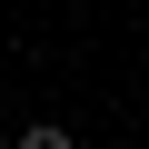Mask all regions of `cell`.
Returning a JSON list of instances; mask_svg holds the SVG:
<instances>
[{
  "label": "cell",
  "instance_id": "1",
  "mask_svg": "<svg viewBox=\"0 0 149 149\" xmlns=\"http://www.w3.org/2000/svg\"><path fill=\"white\" fill-rule=\"evenodd\" d=\"M20 149H80V139H70L60 119H30V129H20Z\"/></svg>",
  "mask_w": 149,
  "mask_h": 149
}]
</instances>
